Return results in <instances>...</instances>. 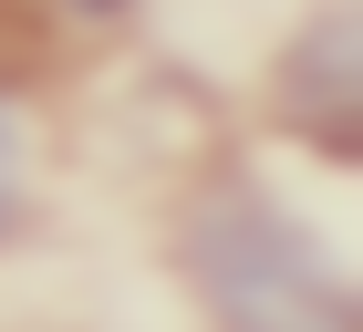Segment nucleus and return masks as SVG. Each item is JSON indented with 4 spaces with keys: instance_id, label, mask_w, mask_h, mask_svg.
I'll use <instances>...</instances> for the list:
<instances>
[{
    "instance_id": "obj_3",
    "label": "nucleus",
    "mask_w": 363,
    "mask_h": 332,
    "mask_svg": "<svg viewBox=\"0 0 363 332\" xmlns=\"http://www.w3.org/2000/svg\"><path fill=\"white\" fill-rule=\"evenodd\" d=\"M31 197H42V166H31V104H21V83L0 73V239H21Z\"/></svg>"
},
{
    "instance_id": "obj_1",
    "label": "nucleus",
    "mask_w": 363,
    "mask_h": 332,
    "mask_svg": "<svg viewBox=\"0 0 363 332\" xmlns=\"http://www.w3.org/2000/svg\"><path fill=\"white\" fill-rule=\"evenodd\" d=\"M177 270L218 332H363L353 280L250 166L197 177L177 208Z\"/></svg>"
},
{
    "instance_id": "obj_2",
    "label": "nucleus",
    "mask_w": 363,
    "mask_h": 332,
    "mask_svg": "<svg viewBox=\"0 0 363 332\" xmlns=\"http://www.w3.org/2000/svg\"><path fill=\"white\" fill-rule=\"evenodd\" d=\"M280 125H291V145H311V156L353 166L363 145V62H353V0H322L291 42H280Z\"/></svg>"
},
{
    "instance_id": "obj_4",
    "label": "nucleus",
    "mask_w": 363,
    "mask_h": 332,
    "mask_svg": "<svg viewBox=\"0 0 363 332\" xmlns=\"http://www.w3.org/2000/svg\"><path fill=\"white\" fill-rule=\"evenodd\" d=\"M62 11H73V21H125L135 0H62Z\"/></svg>"
}]
</instances>
